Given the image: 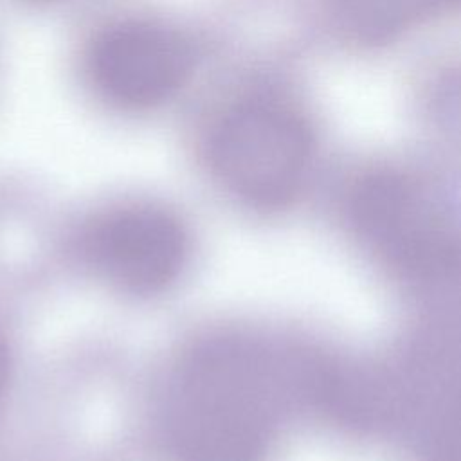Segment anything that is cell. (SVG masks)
Wrapping results in <instances>:
<instances>
[{"label": "cell", "instance_id": "cell-8", "mask_svg": "<svg viewBox=\"0 0 461 461\" xmlns=\"http://www.w3.org/2000/svg\"><path fill=\"white\" fill-rule=\"evenodd\" d=\"M443 9H452V7H461V0H439Z\"/></svg>", "mask_w": 461, "mask_h": 461}, {"label": "cell", "instance_id": "cell-5", "mask_svg": "<svg viewBox=\"0 0 461 461\" xmlns=\"http://www.w3.org/2000/svg\"><path fill=\"white\" fill-rule=\"evenodd\" d=\"M193 67L187 40L149 20H124L90 43L86 68L95 90L112 104L142 110L171 99Z\"/></svg>", "mask_w": 461, "mask_h": 461}, {"label": "cell", "instance_id": "cell-4", "mask_svg": "<svg viewBox=\"0 0 461 461\" xmlns=\"http://www.w3.org/2000/svg\"><path fill=\"white\" fill-rule=\"evenodd\" d=\"M86 263L110 285L131 295L167 290L182 274L189 238L166 209L131 205L99 216L81 238Z\"/></svg>", "mask_w": 461, "mask_h": 461}, {"label": "cell", "instance_id": "cell-1", "mask_svg": "<svg viewBox=\"0 0 461 461\" xmlns=\"http://www.w3.org/2000/svg\"><path fill=\"white\" fill-rule=\"evenodd\" d=\"M281 364L258 342L216 335L180 360L164 411V434L178 461H259L277 425Z\"/></svg>", "mask_w": 461, "mask_h": 461}, {"label": "cell", "instance_id": "cell-7", "mask_svg": "<svg viewBox=\"0 0 461 461\" xmlns=\"http://www.w3.org/2000/svg\"><path fill=\"white\" fill-rule=\"evenodd\" d=\"M9 376H11V355H9V349L4 342V339L0 337V405L5 398Z\"/></svg>", "mask_w": 461, "mask_h": 461}, {"label": "cell", "instance_id": "cell-3", "mask_svg": "<svg viewBox=\"0 0 461 461\" xmlns=\"http://www.w3.org/2000/svg\"><path fill=\"white\" fill-rule=\"evenodd\" d=\"M315 155L308 119L290 103L252 95L214 124L207 158L220 184L258 209H277L303 189Z\"/></svg>", "mask_w": 461, "mask_h": 461}, {"label": "cell", "instance_id": "cell-2", "mask_svg": "<svg viewBox=\"0 0 461 461\" xmlns=\"http://www.w3.org/2000/svg\"><path fill=\"white\" fill-rule=\"evenodd\" d=\"M346 221L391 276L427 290L461 285V218L416 176L380 167L346 196Z\"/></svg>", "mask_w": 461, "mask_h": 461}, {"label": "cell", "instance_id": "cell-6", "mask_svg": "<svg viewBox=\"0 0 461 461\" xmlns=\"http://www.w3.org/2000/svg\"><path fill=\"white\" fill-rule=\"evenodd\" d=\"M330 11L353 40L385 43L441 9L438 0H330Z\"/></svg>", "mask_w": 461, "mask_h": 461}]
</instances>
